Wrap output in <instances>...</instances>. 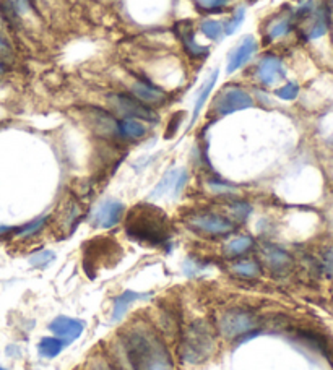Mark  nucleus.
I'll list each match as a JSON object with an SVG mask.
<instances>
[{
    "mask_svg": "<svg viewBox=\"0 0 333 370\" xmlns=\"http://www.w3.org/2000/svg\"><path fill=\"white\" fill-rule=\"evenodd\" d=\"M46 221H48V216H41V218L31 221V223H28L26 226L21 227V229H20L18 232H16V236L23 237V239L35 236L36 232H39V231L43 229L44 224H46Z\"/></svg>",
    "mask_w": 333,
    "mask_h": 370,
    "instance_id": "nucleus-26",
    "label": "nucleus"
},
{
    "mask_svg": "<svg viewBox=\"0 0 333 370\" xmlns=\"http://www.w3.org/2000/svg\"><path fill=\"white\" fill-rule=\"evenodd\" d=\"M178 175H179V169H173L163 175V179L158 182V185L155 187L153 192H151L150 198H160L163 195H166V193L173 192L174 185H176Z\"/></svg>",
    "mask_w": 333,
    "mask_h": 370,
    "instance_id": "nucleus-21",
    "label": "nucleus"
},
{
    "mask_svg": "<svg viewBox=\"0 0 333 370\" xmlns=\"http://www.w3.org/2000/svg\"><path fill=\"white\" fill-rule=\"evenodd\" d=\"M126 231L133 241L155 247L163 246L169 241L168 216L151 205H138L127 216Z\"/></svg>",
    "mask_w": 333,
    "mask_h": 370,
    "instance_id": "nucleus-2",
    "label": "nucleus"
},
{
    "mask_svg": "<svg viewBox=\"0 0 333 370\" xmlns=\"http://www.w3.org/2000/svg\"><path fill=\"white\" fill-rule=\"evenodd\" d=\"M55 259L54 252H49V250H44V252H38L33 255L30 259V263L33 266H38V268H46V266Z\"/></svg>",
    "mask_w": 333,
    "mask_h": 370,
    "instance_id": "nucleus-30",
    "label": "nucleus"
},
{
    "mask_svg": "<svg viewBox=\"0 0 333 370\" xmlns=\"http://www.w3.org/2000/svg\"><path fill=\"white\" fill-rule=\"evenodd\" d=\"M233 270L238 273L239 276H246V278H256L261 275V268H258V265L252 260L239 261V263H236L233 266Z\"/></svg>",
    "mask_w": 333,
    "mask_h": 370,
    "instance_id": "nucleus-24",
    "label": "nucleus"
},
{
    "mask_svg": "<svg viewBox=\"0 0 333 370\" xmlns=\"http://www.w3.org/2000/svg\"><path fill=\"white\" fill-rule=\"evenodd\" d=\"M195 4L199 5L202 10L210 11V13H218V11L228 4V0H195Z\"/></svg>",
    "mask_w": 333,
    "mask_h": 370,
    "instance_id": "nucleus-31",
    "label": "nucleus"
},
{
    "mask_svg": "<svg viewBox=\"0 0 333 370\" xmlns=\"http://www.w3.org/2000/svg\"><path fill=\"white\" fill-rule=\"evenodd\" d=\"M87 370H116L106 356H93L87 362Z\"/></svg>",
    "mask_w": 333,
    "mask_h": 370,
    "instance_id": "nucleus-27",
    "label": "nucleus"
},
{
    "mask_svg": "<svg viewBox=\"0 0 333 370\" xmlns=\"http://www.w3.org/2000/svg\"><path fill=\"white\" fill-rule=\"evenodd\" d=\"M257 48L258 44L252 36H247L242 39V41L233 49V53H229L228 55V67H226L228 75L238 72L241 67H244L247 62L252 59V55L257 53Z\"/></svg>",
    "mask_w": 333,
    "mask_h": 370,
    "instance_id": "nucleus-11",
    "label": "nucleus"
},
{
    "mask_svg": "<svg viewBox=\"0 0 333 370\" xmlns=\"http://www.w3.org/2000/svg\"><path fill=\"white\" fill-rule=\"evenodd\" d=\"M324 265H325V271H327V275H329L330 278H333V247L329 250V252L325 254V261H324Z\"/></svg>",
    "mask_w": 333,
    "mask_h": 370,
    "instance_id": "nucleus-34",
    "label": "nucleus"
},
{
    "mask_svg": "<svg viewBox=\"0 0 333 370\" xmlns=\"http://www.w3.org/2000/svg\"><path fill=\"white\" fill-rule=\"evenodd\" d=\"M178 34H179L180 43H182L184 50L192 57V59H200V57H207L208 48H203V45L195 43L194 26H192L189 21L178 23Z\"/></svg>",
    "mask_w": 333,
    "mask_h": 370,
    "instance_id": "nucleus-13",
    "label": "nucleus"
},
{
    "mask_svg": "<svg viewBox=\"0 0 333 370\" xmlns=\"http://www.w3.org/2000/svg\"><path fill=\"white\" fill-rule=\"evenodd\" d=\"M291 18L290 16H280V18H276L272 25H268V31H267V38L270 41H273V39H280L286 36L288 33L291 31Z\"/></svg>",
    "mask_w": 333,
    "mask_h": 370,
    "instance_id": "nucleus-22",
    "label": "nucleus"
},
{
    "mask_svg": "<svg viewBox=\"0 0 333 370\" xmlns=\"http://www.w3.org/2000/svg\"><path fill=\"white\" fill-rule=\"evenodd\" d=\"M9 49V45H7V43L4 41L2 38H0V50H7Z\"/></svg>",
    "mask_w": 333,
    "mask_h": 370,
    "instance_id": "nucleus-35",
    "label": "nucleus"
},
{
    "mask_svg": "<svg viewBox=\"0 0 333 370\" xmlns=\"http://www.w3.org/2000/svg\"><path fill=\"white\" fill-rule=\"evenodd\" d=\"M253 106L252 96L247 93L246 89L238 88V87H231L224 88L222 93L218 94V98L214 99V111H217L218 116H229V114H234L238 111L249 109Z\"/></svg>",
    "mask_w": 333,
    "mask_h": 370,
    "instance_id": "nucleus-5",
    "label": "nucleus"
},
{
    "mask_svg": "<svg viewBox=\"0 0 333 370\" xmlns=\"http://www.w3.org/2000/svg\"><path fill=\"white\" fill-rule=\"evenodd\" d=\"M192 229L210 236H226L234 231V223L222 214L214 213H197L189 219Z\"/></svg>",
    "mask_w": 333,
    "mask_h": 370,
    "instance_id": "nucleus-6",
    "label": "nucleus"
},
{
    "mask_svg": "<svg viewBox=\"0 0 333 370\" xmlns=\"http://www.w3.org/2000/svg\"><path fill=\"white\" fill-rule=\"evenodd\" d=\"M310 25L307 28V38L309 39H319L329 31V10L325 5H322L317 10L310 11Z\"/></svg>",
    "mask_w": 333,
    "mask_h": 370,
    "instance_id": "nucleus-14",
    "label": "nucleus"
},
{
    "mask_svg": "<svg viewBox=\"0 0 333 370\" xmlns=\"http://www.w3.org/2000/svg\"><path fill=\"white\" fill-rule=\"evenodd\" d=\"M256 77L263 87H272L278 80L285 77V65L283 60L276 55H265L263 59L258 62Z\"/></svg>",
    "mask_w": 333,
    "mask_h": 370,
    "instance_id": "nucleus-10",
    "label": "nucleus"
},
{
    "mask_svg": "<svg viewBox=\"0 0 333 370\" xmlns=\"http://www.w3.org/2000/svg\"><path fill=\"white\" fill-rule=\"evenodd\" d=\"M187 179H189L187 170L179 169V175H178V179H176V185H174V189H173V195L174 197H179V193L182 192L184 185L187 184Z\"/></svg>",
    "mask_w": 333,
    "mask_h": 370,
    "instance_id": "nucleus-32",
    "label": "nucleus"
},
{
    "mask_svg": "<svg viewBox=\"0 0 333 370\" xmlns=\"http://www.w3.org/2000/svg\"><path fill=\"white\" fill-rule=\"evenodd\" d=\"M117 134L124 136V138L138 140L146 135V127L138 121V119L124 117L119 122H117Z\"/></svg>",
    "mask_w": 333,
    "mask_h": 370,
    "instance_id": "nucleus-16",
    "label": "nucleus"
},
{
    "mask_svg": "<svg viewBox=\"0 0 333 370\" xmlns=\"http://www.w3.org/2000/svg\"><path fill=\"white\" fill-rule=\"evenodd\" d=\"M0 370H7V369H4V367H0Z\"/></svg>",
    "mask_w": 333,
    "mask_h": 370,
    "instance_id": "nucleus-37",
    "label": "nucleus"
},
{
    "mask_svg": "<svg viewBox=\"0 0 333 370\" xmlns=\"http://www.w3.org/2000/svg\"><path fill=\"white\" fill-rule=\"evenodd\" d=\"M131 93L133 98L142 101L146 106H160L168 98L165 89H161L160 87H156V85L151 83L150 80H145V78L135 80L131 87Z\"/></svg>",
    "mask_w": 333,
    "mask_h": 370,
    "instance_id": "nucleus-9",
    "label": "nucleus"
},
{
    "mask_svg": "<svg viewBox=\"0 0 333 370\" xmlns=\"http://www.w3.org/2000/svg\"><path fill=\"white\" fill-rule=\"evenodd\" d=\"M218 75H219V70H213L212 75L208 77V80H207L205 83H203L202 91H200V94H199V98H197V101H195L194 114H192V121H190L189 129H192V125H194V124L197 122V119H199L200 112H202V109H203V106H205L207 99L210 98V94H212V91H213V88H214V85H217Z\"/></svg>",
    "mask_w": 333,
    "mask_h": 370,
    "instance_id": "nucleus-17",
    "label": "nucleus"
},
{
    "mask_svg": "<svg viewBox=\"0 0 333 370\" xmlns=\"http://www.w3.org/2000/svg\"><path fill=\"white\" fill-rule=\"evenodd\" d=\"M219 332L226 338H239L256 327V318L244 309H229L219 318Z\"/></svg>",
    "mask_w": 333,
    "mask_h": 370,
    "instance_id": "nucleus-4",
    "label": "nucleus"
},
{
    "mask_svg": "<svg viewBox=\"0 0 333 370\" xmlns=\"http://www.w3.org/2000/svg\"><path fill=\"white\" fill-rule=\"evenodd\" d=\"M208 185H210L212 192H214V193H228L233 190V185L224 184V182H222V180H212Z\"/></svg>",
    "mask_w": 333,
    "mask_h": 370,
    "instance_id": "nucleus-33",
    "label": "nucleus"
},
{
    "mask_svg": "<svg viewBox=\"0 0 333 370\" xmlns=\"http://www.w3.org/2000/svg\"><path fill=\"white\" fill-rule=\"evenodd\" d=\"M124 205L117 200H104L99 203V207L94 210L92 221L96 227L101 229H111L119 224L124 216Z\"/></svg>",
    "mask_w": 333,
    "mask_h": 370,
    "instance_id": "nucleus-8",
    "label": "nucleus"
},
{
    "mask_svg": "<svg viewBox=\"0 0 333 370\" xmlns=\"http://www.w3.org/2000/svg\"><path fill=\"white\" fill-rule=\"evenodd\" d=\"M4 72H5V65L0 62V73H4Z\"/></svg>",
    "mask_w": 333,
    "mask_h": 370,
    "instance_id": "nucleus-36",
    "label": "nucleus"
},
{
    "mask_svg": "<svg viewBox=\"0 0 333 370\" xmlns=\"http://www.w3.org/2000/svg\"><path fill=\"white\" fill-rule=\"evenodd\" d=\"M146 298H148V294L135 293V291H124L121 295H117L116 300H114V309H112V320L119 322L121 318L127 314V310H129V307H131V304H133L135 300L146 299Z\"/></svg>",
    "mask_w": 333,
    "mask_h": 370,
    "instance_id": "nucleus-15",
    "label": "nucleus"
},
{
    "mask_svg": "<svg viewBox=\"0 0 333 370\" xmlns=\"http://www.w3.org/2000/svg\"><path fill=\"white\" fill-rule=\"evenodd\" d=\"M263 259L267 261L268 266H272L273 270H283L291 265V257L285 250H281L275 246H265L263 247Z\"/></svg>",
    "mask_w": 333,
    "mask_h": 370,
    "instance_id": "nucleus-18",
    "label": "nucleus"
},
{
    "mask_svg": "<svg viewBox=\"0 0 333 370\" xmlns=\"http://www.w3.org/2000/svg\"><path fill=\"white\" fill-rule=\"evenodd\" d=\"M214 351V333L207 320H195L187 327L182 338V357L190 364L205 362Z\"/></svg>",
    "mask_w": 333,
    "mask_h": 370,
    "instance_id": "nucleus-3",
    "label": "nucleus"
},
{
    "mask_svg": "<svg viewBox=\"0 0 333 370\" xmlns=\"http://www.w3.org/2000/svg\"><path fill=\"white\" fill-rule=\"evenodd\" d=\"M229 212H231V214L234 216V218H238L239 221H244V219H247V216L251 214L252 208H251V205H249V203H244V202H234V203H231Z\"/></svg>",
    "mask_w": 333,
    "mask_h": 370,
    "instance_id": "nucleus-29",
    "label": "nucleus"
},
{
    "mask_svg": "<svg viewBox=\"0 0 333 370\" xmlns=\"http://www.w3.org/2000/svg\"><path fill=\"white\" fill-rule=\"evenodd\" d=\"M124 349L133 370H173L165 341L150 325L132 327L124 337Z\"/></svg>",
    "mask_w": 333,
    "mask_h": 370,
    "instance_id": "nucleus-1",
    "label": "nucleus"
},
{
    "mask_svg": "<svg viewBox=\"0 0 333 370\" xmlns=\"http://www.w3.org/2000/svg\"><path fill=\"white\" fill-rule=\"evenodd\" d=\"M49 330L55 334V337L64 339L65 343L69 344L70 341L78 339L82 337L84 325H83V322L77 320V318L58 317L53 323H50Z\"/></svg>",
    "mask_w": 333,
    "mask_h": 370,
    "instance_id": "nucleus-12",
    "label": "nucleus"
},
{
    "mask_svg": "<svg viewBox=\"0 0 333 370\" xmlns=\"http://www.w3.org/2000/svg\"><path fill=\"white\" fill-rule=\"evenodd\" d=\"M112 104L116 106V109L119 111L124 117L129 119H142V121H156L155 111H151L148 106L143 104L142 101H138L133 96L127 94H114L112 96Z\"/></svg>",
    "mask_w": 333,
    "mask_h": 370,
    "instance_id": "nucleus-7",
    "label": "nucleus"
},
{
    "mask_svg": "<svg viewBox=\"0 0 333 370\" xmlns=\"http://www.w3.org/2000/svg\"><path fill=\"white\" fill-rule=\"evenodd\" d=\"M330 2H332V5H333V0H330Z\"/></svg>",
    "mask_w": 333,
    "mask_h": 370,
    "instance_id": "nucleus-38",
    "label": "nucleus"
},
{
    "mask_svg": "<svg viewBox=\"0 0 333 370\" xmlns=\"http://www.w3.org/2000/svg\"><path fill=\"white\" fill-rule=\"evenodd\" d=\"M65 346L67 343L64 339H60L58 337H48L41 339L38 349H39V354L43 357H46V359H54V357H58L60 354Z\"/></svg>",
    "mask_w": 333,
    "mask_h": 370,
    "instance_id": "nucleus-19",
    "label": "nucleus"
},
{
    "mask_svg": "<svg viewBox=\"0 0 333 370\" xmlns=\"http://www.w3.org/2000/svg\"><path fill=\"white\" fill-rule=\"evenodd\" d=\"M202 31L205 34L207 38H210L212 41H219L222 36L224 34L223 25L222 23L214 21V20H205L202 23Z\"/></svg>",
    "mask_w": 333,
    "mask_h": 370,
    "instance_id": "nucleus-23",
    "label": "nucleus"
},
{
    "mask_svg": "<svg viewBox=\"0 0 333 370\" xmlns=\"http://www.w3.org/2000/svg\"><path fill=\"white\" fill-rule=\"evenodd\" d=\"M275 94L283 101H293L297 98L299 94V87L296 83H286L285 87H281L275 91Z\"/></svg>",
    "mask_w": 333,
    "mask_h": 370,
    "instance_id": "nucleus-28",
    "label": "nucleus"
},
{
    "mask_svg": "<svg viewBox=\"0 0 333 370\" xmlns=\"http://www.w3.org/2000/svg\"><path fill=\"white\" fill-rule=\"evenodd\" d=\"M244 18H246V9L244 7L236 9V11L233 13V16L228 20L226 25H223L224 34H226V36H229V34H234L236 31H238V28L242 25Z\"/></svg>",
    "mask_w": 333,
    "mask_h": 370,
    "instance_id": "nucleus-25",
    "label": "nucleus"
},
{
    "mask_svg": "<svg viewBox=\"0 0 333 370\" xmlns=\"http://www.w3.org/2000/svg\"><path fill=\"white\" fill-rule=\"evenodd\" d=\"M252 246H253L252 237L241 236L233 239V241H229L226 246H224V254H226L228 257H239V255L246 254L247 250H251Z\"/></svg>",
    "mask_w": 333,
    "mask_h": 370,
    "instance_id": "nucleus-20",
    "label": "nucleus"
}]
</instances>
